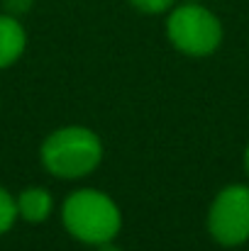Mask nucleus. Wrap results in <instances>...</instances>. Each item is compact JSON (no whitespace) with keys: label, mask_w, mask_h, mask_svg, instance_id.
I'll return each mask as SVG.
<instances>
[{"label":"nucleus","mask_w":249,"mask_h":251,"mask_svg":"<svg viewBox=\"0 0 249 251\" xmlns=\"http://www.w3.org/2000/svg\"><path fill=\"white\" fill-rule=\"evenodd\" d=\"M242 166H245V173H247V178H249V142H247V147H245V154H242Z\"/></svg>","instance_id":"nucleus-11"},{"label":"nucleus","mask_w":249,"mask_h":251,"mask_svg":"<svg viewBox=\"0 0 249 251\" xmlns=\"http://www.w3.org/2000/svg\"><path fill=\"white\" fill-rule=\"evenodd\" d=\"M32 5H34V0H2V10L7 15H12V17L27 15L32 10Z\"/></svg>","instance_id":"nucleus-9"},{"label":"nucleus","mask_w":249,"mask_h":251,"mask_svg":"<svg viewBox=\"0 0 249 251\" xmlns=\"http://www.w3.org/2000/svg\"><path fill=\"white\" fill-rule=\"evenodd\" d=\"M54 212V195L42 185H29L17 195V215L29 225H42Z\"/></svg>","instance_id":"nucleus-6"},{"label":"nucleus","mask_w":249,"mask_h":251,"mask_svg":"<svg viewBox=\"0 0 249 251\" xmlns=\"http://www.w3.org/2000/svg\"><path fill=\"white\" fill-rule=\"evenodd\" d=\"M17 198L0 185V234H7L17 222Z\"/></svg>","instance_id":"nucleus-7"},{"label":"nucleus","mask_w":249,"mask_h":251,"mask_svg":"<svg viewBox=\"0 0 249 251\" xmlns=\"http://www.w3.org/2000/svg\"><path fill=\"white\" fill-rule=\"evenodd\" d=\"M186 2H203V0H186Z\"/></svg>","instance_id":"nucleus-12"},{"label":"nucleus","mask_w":249,"mask_h":251,"mask_svg":"<svg viewBox=\"0 0 249 251\" xmlns=\"http://www.w3.org/2000/svg\"><path fill=\"white\" fill-rule=\"evenodd\" d=\"M61 225L85 247L115 242L122 232V210L112 195L98 188H79L61 202Z\"/></svg>","instance_id":"nucleus-1"},{"label":"nucleus","mask_w":249,"mask_h":251,"mask_svg":"<svg viewBox=\"0 0 249 251\" xmlns=\"http://www.w3.org/2000/svg\"><path fill=\"white\" fill-rule=\"evenodd\" d=\"M27 49V32L20 17L0 12V71L10 69Z\"/></svg>","instance_id":"nucleus-5"},{"label":"nucleus","mask_w":249,"mask_h":251,"mask_svg":"<svg viewBox=\"0 0 249 251\" xmlns=\"http://www.w3.org/2000/svg\"><path fill=\"white\" fill-rule=\"evenodd\" d=\"M222 20L203 2H181L166 12V39L191 59L213 56L222 44Z\"/></svg>","instance_id":"nucleus-3"},{"label":"nucleus","mask_w":249,"mask_h":251,"mask_svg":"<svg viewBox=\"0 0 249 251\" xmlns=\"http://www.w3.org/2000/svg\"><path fill=\"white\" fill-rule=\"evenodd\" d=\"M139 15H166L176 0H127Z\"/></svg>","instance_id":"nucleus-8"},{"label":"nucleus","mask_w":249,"mask_h":251,"mask_svg":"<svg viewBox=\"0 0 249 251\" xmlns=\"http://www.w3.org/2000/svg\"><path fill=\"white\" fill-rule=\"evenodd\" d=\"M103 142L85 125H66L47 134L39 147L44 171L61 180H79L90 176L103 164Z\"/></svg>","instance_id":"nucleus-2"},{"label":"nucleus","mask_w":249,"mask_h":251,"mask_svg":"<svg viewBox=\"0 0 249 251\" xmlns=\"http://www.w3.org/2000/svg\"><path fill=\"white\" fill-rule=\"evenodd\" d=\"M215 244L235 249L249 242V183H230L218 190L205 217Z\"/></svg>","instance_id":"nucleus-4"},{"label":"nucleus","mask_w":249,"mask_h":251,"mask_svg":"<svg viewBox=\"0 0 249 251\" xmlns=\"http://www.w3.org/2000/svg\"><path fill=\"white\" fill-rule=\"evenodd\" d=\"M95 251H122L115 242H108V244H100V247H95Z\"/></svg>","instance_id":"nucleus-10"}]
</instances>
